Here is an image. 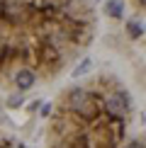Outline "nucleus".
I'll use <instances>...</instances> for the list:
<instances>
[{
  "mask_svg": "<svg viewBox=\"0 0 146 148\" xmlns=\"http://www.w3.org/2000/svg\"><path fill=\"white\" fill-rule=\"evenodd\" d=\"M44 148H146V109L117 73L97 71L56 95Z\"/></svg>",
  "mask_w": 146,
  "mask_h": 148,
  "instance_id": "obj_2",
  "label": "nucleus"
},
{
  "mask_svg": "<svg viewBox=\"0 0 146 148\" xmlns=\"http://www.w3.org/2000/svg\"><path fill=\"white\" fill-rule=\"evenodd\" d=\"M127 3H129V8L136 12L139 17H144V20H146V0H127Z\"/></svg>",
  "mask_w": 146,
  "mask_h": 148,
  "instance_id": "obj_3",
  "label": "nucleus"
},
{
  "mask_svg": "<svg viewBox=\"0 0 146 148\" xmlns=\"http://www.w3.org/2000/svg\"><path fill=\"white\" fill-rule=\"evenodd\" d=\"M97 32L90 0H0V92L56 83Z\"/></svg>",
  "mask_w": 146,
  "mask_h": 148,
  "instance_id": "obj_1",
  "label": "nucleus"
}]
</instances>
